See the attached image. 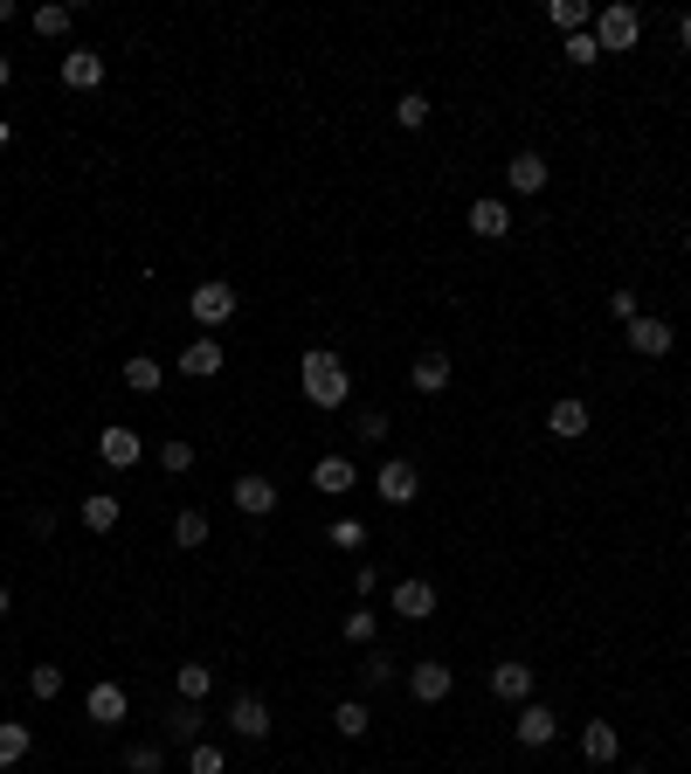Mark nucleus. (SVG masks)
<instances>
[{
    "label": "nucleus",
    "instance_id": "obj_1",
    "mask_svg": "<svg viewBox=\"0 0 691 774\" xmlns=\"http://www.w3.org/2000/svg\"><path fill=\"white\" fill-rule=\"evenodd\" d=\"M298 380H304V401H312V408H346V395H353L346 359H339V353H325V346H312V353H304Z\"/></svg>",
    "mask_w": 691,
    "mask_h": 774
},
{
    "label": "nucleus",
    "instance_id": "obj_2",
    "mask_svg": "<svg viewBox=\"0 0 691 774\" xmlns=\"http://www.w3.org/2000/svg\"><path fill=\"white\" fill-rule=\"evenodd\" d=\"M636 35H644V14H636L629 0H616V8L595 14V49H602V56H623V49H636Z\"/></svg>",
    "mask_w": 691,
    "mask_h": 774
},
{
    "label": "nucleus",
    "instance_id": "obj_3",
    "mask_svg": "<svg viewBox=\"0 0 691 774\" xmlns=\"http://www.w3.org/2000/svg\"><path fill=\"white\" fill-rule=\"evenodd\" d=\"M187 312H194V325H228L236 319V283L228 277H208V283H194V298H187Z\"/></svg>",
    "mask_w": 691,
    "mask_h": 774
},
{
    "label": "nucleus",
    "instance_id": "obj_4",
    "mask_svg": "<svg viewBox=\"0 0 691 774\" xmlns=\"http://www.w3.org/2000/svg\"><path fill=\"white\" fill-rule=\"evenodd\" d=\"M450 685H456V670H450L443 657H422L415 670H408V691H415L422 706H443V699H450Z\"/></svg>",
    "mask_w": 691,
    "mask_h": 774
},
{
    "label": "nucleus",
    "instance_id": "obj_5",
    "mask_svg": "<svg viewBox=\"0 0 691 774\" xmlns=\"http://www.w3.org/2000/svg\"><path fill=\"white\" fill-rule=\"evenodd\" d=\"M97 456H105L111 471H132V463L145 456V436H139V429H125V422H111L105 436H97Z\"/></svg>",
    "mask_w": 691,
    "mask_h": 774
},
{
    "label": "nucleus",
    "instance_id": "obj_6",
    "mask_svg": "<svg viewBox=\"0 0 691 774\" xmlns=\"http://www.w3.org/2000/svg\"><path fill=\"white\" fill-rule=\"evenodd\" d=\"M623 340H629L636 353H644V359H657V353H671V346H678V332L663 325V319H644V312H636V319L623 325Z\"/></svg>",
    "mask_w": 691,
    "mask_h": 774
},
{
    "label": "nucleus",
    "instance_id": "obj_7",
    "mask_svg": "<svg viewBox=\"0 0 691 774\" xmlns=\"http://www.w3.org/2000/svg\"><path fill=\"white\" fill-rule=\"evenodd\" d=\"M181 374H187V380L222 374V340H215V332H201V340H187V346H181Z\"/></svg>",
    "mask_w": 691,
    "mask_h": 774
},
{
    "label": "nucleus",
    "instance_id": "obj_8",
    "mask_svg": "<svg viewBox=\"0 0 691 774\" xmlns=\"http://www.w3.org/2000/svg\"><path fill=\"white\" fill-rule=\"evenodd\" d=\"M492 691H498L505 706H526L532 699V664H511V657L492 664Z\"/></svg>",
    "mask_w": 691,
    "mask_h": 774
},
{
    "label": "nucleus",
    "instance_id": "obj_9",
    "mask_svg": "<svg viewBox=\"0 0 691 774\" xmlns=\"http://www.w3.org/2000/svg\"><path fill=\"white\" fill-rule=\"evenodd\" d=\"M415 492H422V477H415V463H380V498L388 505H415Z\"/></svg>",
    "mask_w": 691,
    "mask_h": 774
},
{
    "label": "nucleus",
    "instance_id": "obj_10",
    "mask_svg": "<svg viewBox=\"0 0 691 774\" xmlns=\"http://www.w3.org/2000/svg\"><path fill=\"white\" fill-rule=\"evenodd\" d=\"M547 429L560 436V443H581V436H587V401H574V395H560V401L547 408Z\"/></svg>",
    "mask_w": 691,
    "mask_h": 774
},
{
    "label": "nucleus",
    "instance_id": "obj_11",
    "mask_svg": "<svg viewBox=\"0 0 691 774\" xmlns=\"http://www.w3.org/2000/svg\"><path fill=\"white\" fill-rule=\"evenodd\" d=\"M511 733H519V746H547V740L560 733V719H553L547 706H532V699H526V706H519V719H511Z\"/></svg>",
    "mask_w": 691,
    "mask_h": 774
},
{
    "label": "nucleus",
    "instance_id": "obj_12",
    "mask_svg": "<svg viewBox=\"0 0 691 774\" xmlns=\"http://www.w3.org/2000/svg\"><path fill=\"white\" fill-rule=\"evenodd\" d=\"M63 84L69 90H97V84H105V56H97V49H69V56H63Z\"/></svg>",
    "mask_w": 691,
    "mask_h": 774
},
{
    "label": "nucleus",
    "instance_id": "obj_13",
    "mask_svg": "<svg viewBox=\"0 0 691 774\" xmlns=\"http://www.w3.org/2000/svg\"><path fill=\"white\" fill-rule=\"evenodd\" d=\"M312 484L325 498H339V492H353V484H360V471H353V456H318L312 463Z\"/></svg>",
    "mask_w": 691,
    "mask_h": 774
},
{
    "label": "nucleus",
    "instance_id": "obj_14",
    "mask_svg": "<svg viewBox=\"0 0 691 774\" xmlns=\"http://www.w3.org/2000/svg\"><path fill=\"white\" fill-rule=\"evenodd\" d=\"M471 236L505 243L511 236V208H505V201H471Z\"/></svg>",
    "mask_w": 691,
    "mask_h": 774
},
{
    "label": "nucleus",
    "instance_id": "obj_15",
    "mask_svg": "<svg viewBox=\"0 0 691 774\" xmlns=\"http://www.w3.org/2000/svg\"><path fill=\"white\" fill-rule=\"evenodd\" d=\"M236 512H249V519H270V512H277V484H270V477H236Z\"/></svg>",
    "mask_w": 691,
    "mask_h": 774
},
{
    "label": "nucleus",
    "instance_id": "obj_16",
    "mask_svg": "<svg viewBox=\"0 0 691 774\" xmlns=\"http://www.w3.org/2000/svg\"><path fill=\"white\" fill-rule=\"evenodd\" d=\"M84 712H90V727H118L125 719V685H90V699H84Z\"/></svg>",
    "mask_w": 691,
    "mask_h": 774
},
{
    "label": "nucleus",
    "instance_id": "obj_17",
    "mask_svg": "<svg viewBox=\"0 0 691 774\" xmlns=\"http://www.w3.org/2000/svg\"><path fill=\"white\" fill-rule=\"evenodd\" d=\"M395 609L408 623H429V615H436V588L429 581H395Z\"/></svg>",
    "mask_w": 691,
    "mask_h": 774
},
{
    "label": "nucleus",
    "instance_id": "obj_18",
    "mask_svg": "<svg viewBox=\"0 0 691 774\" xmlns=\"http://www.w3.org/2000/svg\"><path fill=\"white\" fill-rule=\"evenodd\" d=\"M228 727H236L242 740H263V733H270V706H263V699H249V691H242V699L228 706Z\"/></svg>",
    "mask_w": 691,
    "mask_h": 774
},
{
    "label": "nucleus",
    "instance_id": "obj_19",
    "mask_svg": "<svg viewBox=\"0 0 691 774\" xmlns=\"http://www.w3.org/2000/svg\"><path fill=\"white\" fill-rule=\"evenodd\" d=\"M125 387H132V395H160V387H166V367H160L152 353H132V359H125Z\"/></svg>",
    "mask_w": 691,
    "mask_h": 774
},
{
    "label": "nucleus",
    "instance_id": "obj_20",
    "mask_svg": "<svg viewBox=\"0 0 691 774\" xmlns=\"http://www.w3.org/2000/svg\"><path fill=\"white\" fill-rule=\"evenodd\" d=\"M408 387H415V395H443L450 387V353H422L415 374H408Z\"/></svg>",
    "mask_w": 691,
    "mask_h": 774
},
{
    "label": "nucleus",
    "instance_id": "obj_21",
    "mask_svg": "<svg viewBox=\"0 0 691 774\" xmlns=\"http://www.w3.org/2000/svg\"><path fill=\"white\" fill-rule=\"evenodd\" d=\"M511 194H540L547 187V160H540V152H511Z\"/></svg>",
    "mask_w": 691,
    "mask_h": 774
},
{
    "label": "nucleus",
    "instance_id": "obj_22",
    "mask_svg": "<svg viewBox=\"0 0 691 774\" xmlns=\"http://www.w3.org/2000/svg\"><path fill=\"white\" fill-rule=\"evenodd\" d=\"M581 754H587V761H616V754H623L616 727H608V719H587V733H581Z\"/></svg>",
    "mask_w": 691,
    "mask_h": 774
},
{
    "label": "nucleus",
    "instance_id": "obj_23",
    "mask_svg": "<svg viewBox=\"0 0 691 774\" xmlns=\"http://www.w3.org/2000/svg\"><path fill=\"white\" fill-rule=\"evenodd\" d=\"M29 746H35V733L21 727V719H0V767H21V761H29Z\"/></svg>",
    "mask_w": 691,
    "mask_h": 774
},
{
    "label": "nucleus",
    "instance_id": "obj_24",
    "mask_svg": "<svg viewBox=\"0 0 691 774\" xmlns=\"http://www.w3.org/2000/svg\"><path fill=\"white\" fill-rule=\"evenodd\" d=\"M76 512H84V526H90V533H111L125 505H118L111 492H90V498H84V505H76Z\"/></svg>",
    "mask_w": 691,
    "mask_h": 774
},
{
    "label": "nucleus",
    "instance_id": "obj_25",
    "mask_svg": "<svg viewBox=\"0 0 691 774\" xmlns=\"http://www.w3.org/2000/svg\"><path fill=\"white\" fill-rule=\"evenodd\" d=\"M547 21H553L560 35H587V21H595V14H587V0H553Z\"/></svg>",
    "mask_w": 691,
    "mask_h": 774
},
{
    "label": "nucleus",
    "instance_id": "obj_26",
    "mask_svg": "<svg viewBox=\"0 0 691 774\" xmlns=\"http://www.w3.org/2000/svg\"><path fill=\"white\" fill-rule=\"evenodd\" d=\"M208 685H215V670H208V664H181V699H187V706L208 699Z\"/></svg>",
    "mask_w": 691,
    "mask_h": 774
},
{
    "label": "nucleus",
    "instance_id": "obj_27",
    "mask_svg": "<svg viewBox=\"0 0 691 774\" xmlns=\"http://www.w3.org/2000/svg\"><path fill=\"white\" fill-rule=\"evenodd\" d=\"M332 727H339V733H346V740H360V733H367V727H374V712H367V706H360V699H346V706H339V712H332Z\"/></svg>",
    "mask_w": 691,
    "mask_h": 774
},
{
    "label": "nucleus",
    "instance_id": "obj_28",
    "mask_svg": "<svg viewBox=\"0 0 691 774\" xmlns=\"http://www.w3.org/2000/svg\"><path fill=\"white\" fill-rule=\"evenodd\" d=\"M395 118H401V132H422V125H429V97H422V90H401Z\"/></svg>",
    "mask_w": 691,
    "mask_h": 774
},
{
    "label": "nucleus",
    "instance_id": "obj_29",
    "mask_svg": "<svg viewBox=\"0 0 691 774\" xmlns=\"http://www.w3.org/2000/svg\"><path fill=\"white\" fill-rule=\"evenodd\" d=\"M76 8H63V0H48V8H35V35H69Z\"/></svg>",
    "mask_w": 691,
    "mask_h": 774
},
{
    "label": "nucleus",
    "instance_id": "obj_30",
    "mask_svg": "<svg viewBox=\"0 0 691 774\" xmlns=\"http://www.w3.org/2000/svg\"><path fill=\"white\" fill-rule=\"evenodd\" d=\"M201 539H208V512H181L173 519V547H201Z\"/></svg>",
    "mask_w": 691,
    "mask_h": 774
},
{
    "label": "nucleus",
    "instance_id": "obj_31",
    "mask_svg": "<svg viewBox=\"0 0 691 774\" xmlns=\"http://www.w3.org/2000/svg\"><path fill=\"white\" fill-rule=\"evenodd\" d=\"M166 727H173V740H187V746H194V740H201V706H187V699H181Z\"/></svg>",
    "mask_w": 691,
    "mask_h": 774
},
{
    "label": "nucleus",
    "instance_id": "obj_32",
    "mask_svg": "<svg viewBox=\"0 0 691 774\" xmlns=\"http://www.w3.org/2000/svg\"><path fill=\"white\" fill-rule=\"evenodd\" d=\"M187 774H228V761H222V746H187Z\"/></svg>",
    "mask_w": 691,
    "mask_h": 774
},
{
    "label": "nucleus",
    "instance_id": "obj_33",
    "mask_svg": "<svg viewBox=\"0 0 691 774\" xmlns=\"http://www.w3.org/2000/svg\"><path fill=\"white\" fill-rule=\"evenodd\" d=\"M29 691H35V699H56V691H63V664H35L29 670Z\"/></svg>",
    "mask_w": 691,
    "mask_h": 774
},
{
    "label": "nucleus",
    "instance_id": "obj_34",
    "mask_svg": "<svg viewBox=\"0 0 691 774\" xmlns=\"http://www.w3.org/2000/svg\"><path fill=\"white\" fill-rule=\"evenodd\" d=\"M160 471H194V443H181V436H173V443H160Z\"/></svg>",
    "mask_w": 691,
    "mask_h": 774
},
{
    "label": "nucleus",
    "instance_id": "obj_35",
    "mask_svg": "<svg viewBox=\"0 0 691 774\" xmlns=\"http://www.w3.org/2000/svg\"><path fill=\"white\" fill-rule=\"evenodd\" d=\"M332 547H346V553L367 547V526H360V519H332Z\"/></svg>",
    "mask_w": 691,
    "mask_h": 774
},
{
    "label": "nucleus",
    "instance_id": "obj_36",
    "mask_svg": "<svg viewBox=\"0 0 691 774\" xmlns=\"http://www.w3.org/2000/svg\"><path fill=\"white\" fill-rule=\"evenodd\" d=\"M125 767H132V774H160L166 754H160V746H132V754H125Z\"/></svg>",
    "mask_w": 691,
    "mask_h": 774
},
{
    "label": "nucleus",
    "instance_id": "obj_37",
    "mask_svg": "<svg viewBox=\"0 0 691 774\" xmlns=\"http://www.w3.org/2000/svg\"><path fill=\"white\" fill-rule=\"evenodd\" d=\"M568 63H602V49H595V35H568Z\"/></svg>",
    "mask_w": 691,
    "mask_h": 774
},
{
    "label": "nucleus",
    "instance_id": "obj_38",
    "mask_svg": "<svg viewBox=\"0 0 691 774\" xmlns=\"http://www.w3.org/2000/svg\"><path fill=\"white\" fill-rule=\"evenodd\" d=\"M346 643H374V615H367V609L346 615Z\"/></svg>",
    "mask_w": 691,
    "mask_h": 774
},
{
    "label": "nucleus",
    "instance_id": "obj_39",
    "mask_svg": "<svg viewBox=\"0 0 691 774\" xmlns=\"http://www.w3.org/2000/svg\"><path fill=\"white\" fill-rule=\"evenodd\" d=\"M360 670H367V685H388V678H395V657H388V651H374Z\"/></svg>",
    "mask_w": 691,
    "mask_h": 774
},
{
    "label": "nucleus",
    "instance_id": "obj_40",
    "mask_svg": "<svg viewBox=\"0 0 691 774\" xmlns=\"http://www.w3.org/2000/svg\"><path fill=\"white\" fill-rule=\"evenodd\" d=\"M608 312H616V319H623V325H629V319H636V291H629V283H623V291H616V298H608Z\"/></svg>",
    "mask_w": 691,
    "mask_h": 774
},
{
    "label": "nucleus",
    "instance_id": "obj_41",
    "mask_svg": "<svg viewBox=\"0 0 691 774\" xmlns=\"http://www.w3.org/2000/svg\"><path fill=\"white\" fill-rule=\"evenodd\" d=\"M360 436H367V443H380V436H388V416H380V408H367V416H360Z\"/></svg>",
    "mask_w": 691,
    "mask_h": 774
},
{
    "label": "nucleus",
    "instance_id": "obj_42",
    "mask_svg": "<svg viewBox=\"0 0 691 774\" xmlns=\"http://www.w3.org/2000/svg\"><path fill=\"white\" fill-rule=\"evenodd\" d=\"M14 90V56H0V97Z\"/></svg>",
    "mask_w": 691,
    "mask_h": 774
},
{
    "label": "nucleus",
    "instance_id": "obj_43",
    "mask_svg": "<svg viewBox=\"0 0 691 774\" xmlns=\"http://www.w3.org/2000/svg\"><path fill=\"white\" fill-rule=\"evenodd\" d=\"M678 42H684V49H691V14H684V21H678Z\"/></svg>",
    "mask_w": 691,
    "mask_h": 774
},
{
    "label": "nucleus",
    "instance_id": "obj_44",
    "mask_svg": "<svg viewBox=\"0 0 691 774\" xmlns=\"http://www.w3.org/2000/svg\"><path fill=\"white\" fill-rule=\"evenodd\" d=\"M8 139H14V125H8V118H0V152H8Z\"/></svg>",
    "mask_w": 691,
    "mask_h": 774
},
{
    "label": "nucleus",
    "instance_id": "obj_45",
    "mask_svg": "<svg viewBox=\"0 0 691 774\" xmlns=\"http://www.w3.org/2000/svg\"><path fill=\"white\" fill-rule=\"evenodd\" d=\"M8 609H14V602H8V588H0V615H8Z\"/></svg>",
    "mask_w": 691,
    "mask_h": 774
},
{
    "label": "nucleus",
    "instance_id": "obj_46",
    "mask_svg": "<svg viewBox=\"0 0 691 774\" xmlns=\"http://www.w3.org/2000/svg\"><path fill=\"white\" fill-rule=\"evenodd\" d=\"M684 256H691V236H684Z\"/></svg>",
    "mask_w": 691,
    "mask_h": 774
}]
</instances>
